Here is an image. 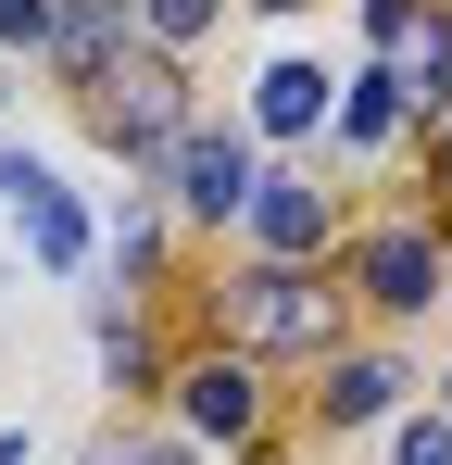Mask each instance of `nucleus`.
<instances>
[{
	"instance_id": "1",
	"label": "nucleus",
	"mask_w": 452,
	"mask_h": 465,
	"mask_svg": "<svg viewBox=\"0 0 452 465\" xmlns=\"http://www.w3.org/2000/svg\"><path fill=\"white\" fill-rule=\"evenodd\" d=\"M226 327H239V340H264V352H314V340H327V290L290 277V264H264V277H239V290H226Z\"/></svg>"
},
{
	"instance_id": "2",
	"label": "nucleus",
	"mask_w": 452,
	"mask_h": 465,
	"mask_svg": "<svg viewBox=\"0 0 452 465\" xmlns=\"http://www.w3.org/2000/svg\"><path fill=\"white\" fill-rule=\"evenodd\" d=\"M176 176H189V214H251V189H264V176H251V152H239V139H214V126L176 152Z\"/></svg>"
},
{
	"instance_id": "3",
	"label": "nucleus",
	"mask_w": 452,
	"mask_h": 465,
	"mask_svg": "<svg viewBox=\"0 0 452 465\" xmlns=\"http://www.w3.org/2000/svg\"><path fill=\"white\" fill-rule=\"evenodd\" d=\"M365 290H377L389 314H427V302H440V252H427L415 227H389V239L365 252Z\"/></svg>"
},
{
	"instance_id": "4",
	"label": "nucleus",
	"mask_w": 452,
	"mask_h": 465,
	"mask_svg": "<svg viewBox=\"0 0 452 465\" xmlns=\"http://www.w3.org/2000/svg\"><path fill=\"white\" fill-rule=\"evenodd\" d=\"M251 227H264V252H314V239H327V189L264 176V189H251Z\"/></svg>"
},
{
	"instance_id": "5",
	"label": "nucleus",
	"mask_w": 452,
	"mask_h": 465,
	"mask_svg": "<svg viewBox=\"0 0 452 465\" xmlns=\"http://www.w3.org/2000/svg\"><path fill=\"white\" fill-rule=\"evenodd\" d=\"M13 214H25V252H38V264H88V214H75V189L38 176V189H13Z\"/></svg>"
},
{
	"instance_id": "6",
	"label": "nucleus",
	"mask_w": 452,
	"mask_h": 465,
	"mask_svg": "<svg viewBox=\"0 0 452 465\" xmlns=\"http://www.w3.org/2000/svg\"><path fill=\"white\" fill-rule=\"evenodd\" d=\"M113 139H126V152H163V139H176V76H126V101H113Z\"/></svg>"
},
{
	"instance_id": "7",
	"label": "nucleus",
	"mask_w": 452,
	"mask_h": 465,
	"mask_svg": "<svg viewBox=\"0 0 452 465\" xmlns=\"http://www.w3.org/2000/svg\"><path fill=\"white\" fill-rule=\"evenodd\" d=\"M251 114H264V126H277V139H301V126H314V114H327V76H314V64H277V76H264V101H251Z\"/></svg>"
},
{
	"instance_id": "8",
	"label": "nucleus",
	"mask_w": 452,
	"mask_h": 465,
	"mask_svg": "<svg viewBox=\"0 0 452 465\" xmlns=\"http://www.w3.org/2000/svg\"><path fill=\"white\" fill-rule=\"evenodd\" d=\"M402 88L415 101H452V25H415L402 13Z\"/></svg>"
},
{
	"instance_id": "9",
	"label": "nucleus",
	"mask_w": 452,
	"mask_h": 465,
	"mask_svg": "<svg viewBox=\"0 0 452 465\" xmlns=\"http://www.w3.org/2000/svg\"><path fill=\"white\" fill-rule=\"evenodd\" d=\"M189 415H201L214 440H239V428H251V378H239V365H201V378H189Z\"/></svg>"
},
{
	"instance_id": "10",
	"label": "nucleus",
	"mask_w": 452,
	"mask_h": 465,
	"mask_svg": "<svg viewBox=\"0 0 452 465\" xmlns=\"http://www.w3.org/2000/svg\"><path fill=\"white\" fill-rule=\"evenodd\" d=\"M389 390H402L389 365H339V390H327V415H339V428H365V415L389 402Z\"/></svg>"
},
{
	"instance_id": "11",
	"label": "nucleus",
	"mask_w": 452,
	"mask_h": 465,
	"mask_svg": "<svg viewBox=\"0 0 452 465\" xmlns=\"http://www.w3.org/2000/svg\"><path fill=\"white\" fill-rule=\"evenodd\" d=\"M113 51V0H75L64 13V64H101Z\"/></svg>"
},
{
	"instance_id": "12",
	"label": "nucleus",
	"mask_w": 452,
	"mask_h": 465,
	"mask_svg": "<svg viewBox=\"0 0 452 465\" xmlns=\"http://www.w3.org/2000/svg\"><path fill=\"white\" fill-rule=\"evenodd\" d=\"M389 114H402V76H365V88H352V139H389Z\"/></svg>"
},
{
	"instance_id": "13",
	"label": "nucleus",
	"mask_w": 452,
	"mask_h": 465,
	"mask_svg": "<svg viewBox=\"0 0 452 465\" xmlns=\"http://www.w3.org/2000/svg\"><path fill=\"white\" fill-rule=\"evenodd\" d=\"M151 25H163V38H201V25H214V0H151Z\"/></svg>"
},
{
	"instance_id": "14",
	"label": "nucleus",
	"mask_w": 452,
	"mask_h": 465,
	"mask_svg": "<svg viewBox=\"0 0 452 465\" xmlns=\"http://www.w3.org/2000/svg\"><path fill=\"white\" fill-rule=\"evenodd\" d=\"M0 38H51V0H0Z\"/></svg>"
},
{
	"instance_id": "15",
	"label": "nucleus",
	"mask_w": 452,
	"mask_h": 465,
	"mask_svg": "<svg viewBox=\"0 0 452 465\" xmlns=\"http://www.w3.org/2000/svg\"><path fill=\"white\" fill-rule=\"evenodd\" d=\"M402 465H452V428H402Z\"/></svg>"
},
{
	"instance_id": "16",
	"label": "nucleus",
	"mask_w": 452,
	"mask_h": 465,
	"mask_svg": "<svg viewBox=\"0 0 452 465\" xmlns=\"http://www.w3.org/2000/svg\"><path fill=\"white\" fill-rule=\"evenodd\" d=\"M0 465H25V440H0Z\"/></svg>"
}]
</instances>
